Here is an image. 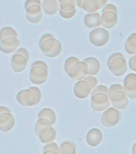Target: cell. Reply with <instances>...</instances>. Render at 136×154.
<instances>
[{
	"instance_id": "cell-1",
	"label": "cell",
	"mask_w": 136,
	"mask_h": 154,
	"mask_svg": "<svg viewBox=\"0 0 136 154\" xmlns=\"http://www.w3.org/2000/svg\"><path fill=\"white\" fill-rule=\"evenodd\" d=\"M41 51L48 58H55L62 52V44L57 38H50L39 47Z\"/></svg>"
},
{
	"instance_id": "cell-2",
	"label": "cell",
	"mask_w": 136,
	"mask_h": 154,
	"mask_svg": "<svg viewBox=\"0 0 136 154\" xmlns=\"http://www.w3.org/2000/svg\"><path fill=\"white\" fill-rule=\"evenodd\" d=\"M89 38L95 47H103L110 39V33L103 27H97L91 31Z\"/></svg>"
},
{
	"instance_id": "cell-3",
	"label": "cell",
	"mask_w": 136,
	"mask_h": 154,
	"mask_svg": "<svg viewBox=\"0 0 136 154\" xmlns=\"http://www.w3.org/2000/svg\"><path fill=\"white\" fill-rule=\"evenodd\" d=\"M110 97L107 94L96 93L91 96V105L94 112H104L110 108Z\"/></svg>"
},
{
	"instance_id": "cell-4",
	"label": "cell",
	"mask_w": 136,
	"mask_h": 154,
	"mask_svg": "<svg viewBox=\"0 0 136 154\" xmlns=\"http://www.w3.org/2000/svg\"><path fill=\"white\" fill-rule=\"evenodd\" d=\"M121 120V112L115 108H109L104 111L101 116V122L103 126L112 128L119 124Z\"/></svg>"
},
{
	"instance_id": "cell-5",
	"label": "cell",
	"mask_w": 136,
	"mask_h": 154,
	"mask_svg": "<svg viewBox=\"0 0 136 154\" xmlns=\"http://www.w3.org/2000/svg\"><path fill=\"white\" fill-rule=\"evenodd\" d=\"M89 67L86 63L83 61H79L73 65L71 68L68 75L72 80L80 81L83 80L88 75Z\"/></svg>"
},
{
	"instance_id": "cell-6",
	"label": "cell",
	"mask_w": 136,
	"mask_h": 154,
	"mask_svg": "<svg viewBox=\"0 0 136 154\" xmlns=\"http://www.w3.org/2000/svg\"><path fill=\"white\" fill-rule=\"evenodd\" d=\"M48 69L45 67L37 66V67H31L30 70V80L32 84L40 85L44 84L48 78Z\"/></svg>"
},
{
	"instance_id": "cell-7",
	"label": "cell",
	"mask_w": 136,
	"mask_h": 154,
	"mask_svg": "<svg viewBox=\"0 0 136 154\" xmlns=\"http://www.w3.org/2000/svg\"><path fill=\"white\" fill-rule=\"evenodd\" d=\"M16 100L18 103L25 107H31L37 103V97L31 89H23L17 94Z\"/></svg>"
},
{
	"instance_id": "cell-8",
	"label": "cell",
	"mask_w": 136,
	"mask_h": 154,
	"mask_svg": "<svg viewBox=\"0 0 136 154\" xmlns=\"http://www.w3.org/2000/svg\"><path fill=\"white\" fill-rule=\"evenodd\" d=\"M110 100L113 108L118 110L126 109L129 103V98L127 97L124 91H116L113 92L110 96Z\"/></svg>"
},
{
	"instance_id": "cell-9",
	"label": "cell",
	"mask_w": 136,
	"mask_h": 154,
	"mask_svg": "<svg viewBox=\"0 0 136 154\" xmlns=\"http://www.w3.org/2000/svg\"><path fill=\"white\" fill-rule=\"evenodd\" d=\"M107 67L114 75L119 77L122 76L127 72V63L124 57H118L113 60L110 63V64L107 65Z\"/></svg>"
},
{
	"instance_id": "cell-10",
	"label": "cell",
	"mask_w": 136,
	"mask_h": 154,
	"mask_svg": "<svg viewBox=\"0 0 136 154\" xmlns=\"http://www.w3.org/2000/svg\"><path fill=\"white\" fill-rule=\"evenodd\" d=\"M93 89L89 84L88 82L85 81L84 79L77 81L74 86V94L77 98L86 99L92 93Z\"/></svg>"
},
{
	"instance_id": "cell-11",
	"label": "cell",
	"mask_w": 136,
	"mask_h": 154,
	"mask_svg": "<svg viewBox=\"0 0 136 154\" xmlns=\"http://www.w3.org/2000/svg\"><path fill=\"white\" fill-rule=\"evenodd\" d=\"M26 19L34 24L38 23L43 18V9L41 6L34 5L26 10Z\"/></svg>"
},
{
	"instance_id": "cell-12",
	"label": "cell",
	"mask_w": 136,
	"mask_h": 154,
	"mask_svg": "<svg viewBox=\"0 0 136 154\" xmlns=\"http://www.w3.org/2000/svg\"><path fill=\"white\" fill-rule=\"evenodd\" d=\"M118 23V14L114 11L103 12L101 14V26H103V28L111 29L117 24Z\"/></svg>"
},
{
	"instance_id": "cell-13",
	"label": "cell",
	"mask_w": 136,
	"mask_h": 154,
	"mask_svg": "<svg viewBox=\"0 0 136 154\" xmlns=\"http://www.w3.org/2000/svg\"><path fill=\"white\" fill-rule=\"evenodd\" d=\"M19 38L16 37H10L5 38L4 40L0 42V51L5 54H11V53L16 51L17 48L19 46Z\"/></svg>"
},
{
	"instance_id": "cell-14",
	"label": "cell",
	"mask_w": 136,
	"mask_h": 154,
	"mask_svg": "<svg viewBox=\"0 0 136 154\" xmlns=\"http://www.w3.org/2000/svg\"><path fill=\"white\" fill-rule=\"evenodd\" d=\"M28 60L25 56L19 54H14L11 57V65L13 71L16 73L23 72L27 66Z\"/></svg>"
},
{
	"instance_id": "cell-15",
	"label": "cell",
	"mask_w": 136,
	"mask_h": 154,
	"mask_svg": "<svg viewBox=\"0 0 136 154\" xmlns=\"http://www.w3.org/2000/svg\"><path fill=\"white\" fill-rule=\"evenodd\" d=\"M15 124V119L11 112L3 113L0 116V131L3 132H10Z\"/></svg>"
},
{
	"instance_id": "cell-16",
	"label": "cell",
	"mask_w": 136,
	"mask_h": 154,
	"mask_svg": "<svg viewBox=\"0 0 136 154\" xmlns=\"http://www.w3.org/2000/svg\"><path fill=\"white\" fill-rule=\"evenodd\" d=\"M86 140L90 146H98L103 140V132L98 128H91L86 134Z\"/></svg>"
},
{
	"instance_id": "cell-17",
	"label": "cell",
	"mask_w": 136,
	"mask_h": 154,
	"mask_svg": "<svg viewBox=\"0 0 136 154\" xmlns=\"http://www.w3.org/2000/svg\"><path fill=\"white\" fill-rule=\"evenodd\" d=\"M56 131L54 128H47L42 130L37 137L39 138L40 141L44 144L52 143L56 138Z\"/></svg>"
},
{
	"instance_id": "cell-18",
	"label": "cell",
	"mask_w": 136,
	"mask_h": 154,
	"mask_svg": "<svg viewBox=\"0 0 136 154\" xmlns=\"http://www.w3.org/2000/svg\"><path fill=\"white\" fill-rule=\"evenodd\" d=\"M84 24L88 28H97L101 26V15L99 13L86 14L84 16Z\"/></svg>"
},
{
	"instance_id": "cell-19",
	"label": "cell",
	"mask_w": 136,
	"mask_h": 154,
	"mask_svg": "<svg viewBox=\"0 0 136 154\" xmlns=\"http://www.w3.org/2000/svg\"><path fill=\"white\" fill-rule=\"evenodd\" d=\"M41 7L44 13L49 15H53L59 11V3L57 0H43Z\"/></svg>"
},
{
	"instance_id": "cell-20",
	"label": "cell",
	"mask_w": 136,
	"mask_h": 154,
	"mask_svg": "<svg viewBox=\"0 0 136 154\" xmlns=\"http://www.w3.org/2000/svg\"><path fill=\"white\" fill-rule=\"evenodd\" d=\"M89 67V73L88 75L95 76L100 71V63L96 58L95 57H88L86 58L83 60Z\"/></svg>"
},
{
	"instance_id": "cell-21",
	"label": "cell",
	"mask_w": 136,
	"mask_h": 154,
	"mask_svg": "<svg viewBox=\"0 0 136 154\" xmlns=\"http://www.w3.org/2000/svg\"><path fill=\"white\" fill-rule=\"evenodd\" d=\"M123 91L127 97L131 100L136 99V81L127 80L123 82Z\"/></svg>"
},
{
	"instance_id": "cell-22",
	"label": "cell",
	"mask_w": 136,
	"mask_h": 154,
	"mask_svg": "<svg viewBox=\"0 0 136 154\" xmlns=\"http://www.w3.org/2000/svg\"><path fill=\"white\" fill-rule=\"evenodd\" d=\"M125 50L130 55H136V33L131 34L125 42Z\"/></svg>"
},
{
	"instance_id": "cell-23",
	"label": "cell",
	"mask_w": 136,
	"mask_h": 154,
	"mask_svg": "<svg viewBox=\"0 0 136 154\" xmlns=\"http://www.w3.org/2000/svg\"><path fill=\"white\" fill-rule=\"evenodd\" d=\"M82 8L87 12V14L96 13L98 10H100L98 0H84Z\"/></svg>"
},
{
	"instance_id": "cell-24",
	"label": "cell",
	"mask_w": 136,
	"mask_h": 154,
	"mask_svg": "<svg viewBox=\"0 0 136 154\" xmlns=\"http://www.w3.org/2000/svg\"><path fill=\"white\" fill-rule=\"evenodd\" d=\"M76 145L71 141L63 142L59 146V154H76Z\"/></svg>"
},
{
	"instance_id": "cell-25",
	"label": "cell",
	"mask_w": 136,
	"mask_h": 154,
	"mask_svg": "<svg viewBox=\"0 0 136 154\" xmlns=\"http://www.w3.org/2000/svg\"><path fill=\"white\" fill-rule=\"evenodd\" d=\"M38 119L41 118H45L47 120L50 121L52 125H55L56 122V114L52 109L48 108H45L42 109V110L38 112Z\"/></svg>"
},
{
	"instance_id": "cell-26",
	"label": "cell",
	"mask_w": 136,
	"mask_h": 154,
	"mask_svg": "<svg viewBox=\"0 0 136 154\" xmlns=\"http://www.w3.org/2000/svg\"><path fill=\"white\" fill-rule=\"evenodd\" d=\"M58 2L59 3V9L63 11L70 12L76 9L75 0H59Z\"/></svg>"
},
{
	"instance_id": "cell-27",
	"label": "cell",
	"mask_w": 136,
	"mask_h": 154,
	"mask_svg": "<svg viewBox=\"0 0 136 154\" xmlns=\"http://www.w3.org/2000/svg\"><path fill=\"white\" fill-rule=\"evenodd\" d=\"M10 37H16L18 38V34L14 29L11 26H4L0 30V42L4 40L5 38Z\"/></svg>"
},
{
	"instance_id": "cell-28",
	"label": "cell",
	"mask_w": 136,
	"mask_h": 154,
	"mask_svg": "<svg viewBox=\"0 0 136 154\" xmlns=\"http://www.w3.org/2000/svg\"><path fill=\"white\" fill-rule=\"evenodd\" d=\"M53 125L48 120L45 119V118H41L37 120V122L35 124V133L38 136V133L42 131V130L47 128H52Z\"/></svg>"
},
{
	"instance_id": "cell-29",
	"label": "cell",
	"mask_w": 136,
	"mask_h": 154,
	"mask_svg": "<svg viewBox=\"0 0 136 154\" xmlns=\"http://www.w3.org/2000/svg\"><path fill=\"white\" fill-rule=\"evenodd\" d=\"M80 60H79V58L77 57H74V56H72V57H69L67 58L66 61H65V63H64V70H65V72L68 74L70 72V70L73 67V65L75 64L76 63L79 62Z\"/></svg>"
},
{
	"instance_id": "cell-30",
	"label": "cell",
	"mask_w": 136,
	"mask_h": 154,
	"mask_svg": "<svg viewBox=\"0 0 136 154\" xmlns=\"http://www.w3.org/2000/svg\"><path fill=\"white\" fill-rule=\"evenodd\" d=\"M108 90L109 88H107L106 86H103V85H98L92 91V93H91V96H93L96 93H104V94H108Z\"/></svg>"
},
{
	"instance_id": "cell-31",
	"label": "cell",
	"mask_w": 136,
	"mask_h": 154,
	"mask_svg": "<svg viewBox=\"0 0 136 154\" xmlns=\"http://www.w3.org/2000/svg\"><path fill=\"white\" fill-rule=\"evenodd\" d=\"M84 80L88 82L89 84L91 86V88L95 89L96 87L98 86V80L95 76H91V75H87V76L84 79Z\"/></svg>"
},
{
	"instance_id": "cell-32",
	"label": "cell",
	"mask_w": 136,
	"mask_h": 154,
	"mask_svg": "<svg viewBox=\"0 0 136 154\" xmlns=\"http://www.w3.org/2000/svg\"><path fill=\"white\" fill-rule=\"evenodd\" d=\"M47 150H54V151L59 152V147L56 143L52 142V143L46 144L45 146L43 147V152L47 151Z\"/></svg>"
},
{
	"instance_id": "cell-33",
	"label": "cell",
	"mask_w": 136,
	"mask_h": 154,
	"mask_svg": "<svg viewBox=\"0 0 136 154\" xmlns=\"http://www.w3.org/2000/svg\"><path fill=\"white\" fill-rule=\"evenodd\" d=\"M116 91H123V86H122L121 84H113L110 87V88L108 90V96L110 97L111 96V94L113 92H115Z\"/></svg>"
},
{
	"instance_id": "cell-34",
	"label": "cell",
	"mask_w": 136,
	"mask_h": 154,
	"mask_svg": "<svg viewBox=\"0 0 136 154\" xmlns=\"http://www.w3.org/2000/svg\"><path fill=\"white\" fill-rule=\"evenodd\" d=\"M75 13H76V9L74 10V11H70V12L63 11H62V10L59 9L60 15H61L62 18H64L65 19H71V18H73V17L75 15Z\"/></svg>"
},
{
	"instance_id": "cell-35",
	"label": "cell",
	"mask_w": 136,
	"mask_h": 154,
	"mask_svg": "<svg viewBox=\"0 0 136 154\" xmlns=\"http://www.w3.org/2000/svg\"><path fill=\"white\" fill-rule=\"evenodd\" d=\"M34 5H38V6H42V2L39 0H26L25 3H24V7L25 9H27L28 7L34 6Z\"/></svg>"
},
{
	"instance_id": "cell-36",
	"label": "cell",
	"mask_w": 136,
	"mask_h": 154,
	"mask_svg": "<svg viewBox=\"0 0 136 154\" xmlns=\"http://www.w3.org/2000/svg\"><path fill=\"white\" fill-rule=\"evenodd\" d=\"M30 89H31V91H33L34 92H35V94L36 97H37V103H36V104H38V103L40 102L41 98H42V92H41V91L39 90V88H36V87H31Z\"/></svg>"
},
{
	"instance_id": "cell-37",
	"label": "cell",
	"mask_w": 136,
	"mask_h": 154,
	"mask_svg": "<svg viewBox=\"0 0 136 154\" xmlns=\"http://www.w3.org/2000/svg\"><path fill=\"white\" fill-rule=\"evenodd\" d=\"M50 38H54V36H53L51 34H49V33L44 34V35L41 36V38H39V41H38V46L40 47V46L42 45L45 41L48 40V39H50Z\"/></svg>"
},
{
	"instance_id": "cell-38",
	"label": "cell",
	"mask_w": 136,
	"mask_h": 154,
	"mask_svg": "<svg viewBox=\"0 0 136 154\" xmlns=\"http://www.w3.org/2000/svg\"><path fill=\"white\" fill-rule=\"evenodd\" d=\"M129 67L132 71L136 72V55H133L129 60Z\"/></svg>"
},
{
	"instance_id": "cell-39",
	"label": "cell",
	"mask_w": 136,
	"mask_h": 154,
	"mask_svg": "<svg viewBox=\"0 0 136 154\" xmlns=\"http://www.w3.org/2000/svg\"><path fill=\"white\" fill-rule=\"evenodd\" d=\"M107 11H114L115 12V13H118V10L117 8H116V7H115V5L110 4V3L107 5V6H106V7L102 10V11L103 12Z\"/></svg>"
},
{
	"instance_id": "cell-40",
	"label": "cell",
	"mask_w": 136,
	"mask_h": 154,
	"mask_svg": "<svg viewBox=\"0 0 136 154\" xmlns=\"http://www.w3.org/2000/svg\"><path fill=\"white\" fill-rule=\"evenodd\" d=\"M15 54H19V55H23V56H25L27 60H29V58H30L29 52L27 51L26 49H25V48H19V49H17V51H15Z\"/></svg>"
},
{
	"instance_id": "cell-41",
	"label": "cell",
	"mask_w": 136,
	"mask_h": 154,
	"mask_svg": "<svg viewBox=\"0 0 136 154\" xmlns=\"http://www.w3.org/2000/svg\"><path fill=\"white\" fill-rule=\"evenodd\" d=\"M118 57H124V55H122V53H120V52H116V53H114V54H112V55H110L107 60V65L110 64V63L113 60H115V59H116V58H118Z\"/></svg>"
},
{
	"instance_id": "cell-42",
	"label": "cell",
	"mask_w": 136,
	"mask_h": 154,
	"mask_svg": "<svg viewBox=\"0 0 136 154\" xmlns=\"http://www.w3.org/2000/svg\"><path fill=\"white\" fill-rule=\"evenodd\" d=\"M37 66H41V67H43L48 69V67L47 63L45 62H43V61H41V60H38V61H35V62H34L31 66V67H37Z\"/></svg>"
},
{
	"instance_id": "cell-43",
	"label": "cell",
	"mask_w": 136,
	"mask_h": 154,
	"mask_svg": "<svg viewBox=\"0 0 136 154\" xmlns=\"http://www.w3.org/2000/svg\"><path fill=\"white\" fill-rule=\"evenodd\" d=\"M127 80H134V81H136V74H134V73H130L125 77L124 79H123V82H126Z\"/></svg>"
},
{
	"instance_id": "cell-44",
	"label": "cell",
	"mask_w": 136,
	"mask_h": 154,
	"mask_svg": "<svg viewBox=\"0 0 136 154\" xmlns=\"http://www.w3.org/2000/svg\"><path fill=\"white\" fill-rule=\"evenodd\" d=\"M98 5H99V9L103 10L107 5V0H98Z\"/></svg>"
},
{
	"instance_id": "cell-45",
	"label": "cell",
	"mask_w": 136,
	"mask_h": 154,
	"mask_svg": "<svg viewBox=\"0 0 136 154\" xmlns=\"http://www.w3.org/2000/svg\"><path fill=\"white\" fill-rule=\"evenodd\" d=\"M7 112H11V110L9 108H7V107H4V106H0V116L3 114V113Z\"/></svg>"
},
{
	"instance_id": "cell-46",
	"label": "cell",
	"mask_w": 136,
	"mask_h": 154,
	"mask_svg": "<svg viewBox=\"0 0 136 154\" xmlns=\"http://www.w3.org/2000/svg\"><path fill=\"white\" fill-rule=\"evenodd\" d=\"M43 154H59V152L54 151V150H47L43 152Z\"/></svg>"
},
{
	"instance_id": "cell-47",
	"label": "cell",
	"mask_w": 136,
	"mask_h": 154,
	"mask_svg": "<svg viewBox=\"0 0 136 154\" xmlns=\"http://www.w3.org/2000/svg\"><path fill=\"white\" fill-rule=\"evenodd\" d=\"M83 1L84 0H77L76 1V4L78 5V7H83Z\"/></svg>"
},
{
	"instance_id": "cell-48",
	"label": "cell",
	"mask_w": 136,
	"mask_h": 154,
	"mask_svg": "<svg viewBox=\"0 0 136 154\" xmlns=\"http://www.w3.org/2000/svg\"><path fill=\"white\" fill-rule=\"evenodd\" d=\"M132 153L136 154V142L134 144L133 147H132Z\"/></svg>"
}]
</instances>
